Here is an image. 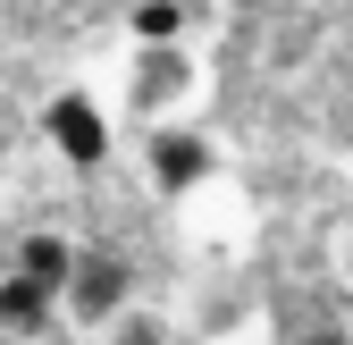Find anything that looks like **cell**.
Wrapping results in <instances>:
<instances>
[{
    "mask_svg": "<svg viewBox=\"0 0 353 345\" xmlns=\"http://www.w3.org/2000/svg\"><path fill=\"white\" fill-rule=\"evenodd\" d=\"M194 93H202V59H194V42H135V59H126V110H135L143 126L185 118Z\"/></svg>",
    "mask_w": 353,
    "mask_h": 345,
    "instance_id": "6da1fadb",
    "label": "cell"
},
{
    "mask_svg": "<svg viewBox=\"0 0 353 345\" xmlns=\"http://www.w3.org/2000/svg\"><path fill=\"white\" fill-rule=\"evenodd\" d=\"M143 177H152L160 202H185L219 177V144L194 118H160V126H143Z\"/></svg>",
    "mask_w": 353,
    "mask_h": 345,
    "instance_id": "7a4b0ae2",
    "label": "cell"
},
{
    "mask_svg": "<svg viewBox=\"0 0 353 345\" xmlns=\"http://www.w3.org/2000/svg\"><path fill=\"white\" fill-rule=\"evenodd\" d=\"M59 304H68L76 328H110L126 304H135V262L110 253V244H84V262H76V278H68Z\"/></svg>",
    "mask_w": 353,
    "mask_h": 345,
    "instance_id": "3957f363",
    "label": "cell"
},
{
    "mask_svg": "<svg viewBox=\"0 0 353 345\" xmlns=\"http://www.w3.org/2000/svg\"><path fill=\"white\" fill-rule=\"evenodd\" d=\"M42 135H51V152L68 168H101L110 160V110L84 93V84H59V93L42 101Z\"/></svg>",
    "mask_w": 353,
    "mask_h": 345,
    "instance_id": "277c9868",
    "label": "cell"
},
{
    "mask_svg": "<svg viewBox=\"0 0 353 345\" xmlns=\"http://www.w3.org/2000/svg\"><path fill=\"white\" fill-rule=\"evenodd\" d=\"M68 320V304L42 278H26V270H0V337L9 345H34V337H51Z\"/></svg>",
    "mask_w": 353,
    "mask_h": 345,
    "instance_id": "5b68a950",
    "label": "cell"
},
{
    "mask_svg": "<svg viewBox=\"0 0 353 345\" xmlns=\"http://www.w3.org/2000/svg\"><path fill=\"white\" fill-rule=\"evenodd\" d=\"M76 262H84V244H76V236L34 228V236H17V262H9V270H26V278H42V286H51V295H68Z\"/></svg>",
    "mask_w": 353,
    "mask_h": 345,
    "instance_id": "8992f818",
    "label": "cell"
},
{
    "mask_svg": "<svg viewBox=\"0 0 353 345\" xmlns=\"http://www.w3.org/2000/svg\"><path fill=\"white\" fill-rule=\"evenodd\" d=\"M126 26H135V42H185V0H135V17H126Z\"/></svg>",
    "mask_w": 353,
    "mask_h": 345,
    "instance_id": "52a82bcc",
    "label": "cell"
},
{
    "mask_svg": "<svg viewBox=\"0 0 353 345\" xmlns=\"http://www.w3.org/2000/svg\"><path fill=\"white\" fill-rule=\"evenodd\" d=\"M110 345H176V328H168V312H152V304H126V312L110 320Z\"/></svg>",
    "mask_w": 353,
    "mask_h": 345,
    "instance_id": "ba28073f",
    "label": "cell"
},
{
    "mask_svg": "<svg viewBox=\"0 0 353 345\" xmlns=\"http://www.w3.org/2000/svg\"><path fill=\"white\" fill-rule=\"evenodd\" d=\"M303 345H353L345 328H312V337H303Z\"/></svg>",
    "mask_w": 353,
    "mask_h": 345,
    "instance_id": "9c48e42d",
    "label": "cell"
},
{
    "mask_svg": "<svg viewBox=\"0 0 353 345\" xmlns=\"http://www.w3.org/2000/svg\"><path fill=\"white\" fill-rule=\"evenodd\" d=\"M345 286H353V244H345Z\"/></svg>",
    "mask_w": 353,
    "mask_h": 345,
    "instance_id": "30bf717a",
    "label": "cell"
},
{
    "mask_svg": "<svg viewBox=\"0 0 353 345\" xmlns=\"http://www.w3.org/2000/svg\"><path fill=\"white\" fill-rule=\"evenodd\" d=\"M0 345H9V337H0Z\"/></svg>",
    "mask_w": 353,
    "mask_h": 345,
    "instance_id": "8fae6325",
    "label": "cell"
}]
</instances>
